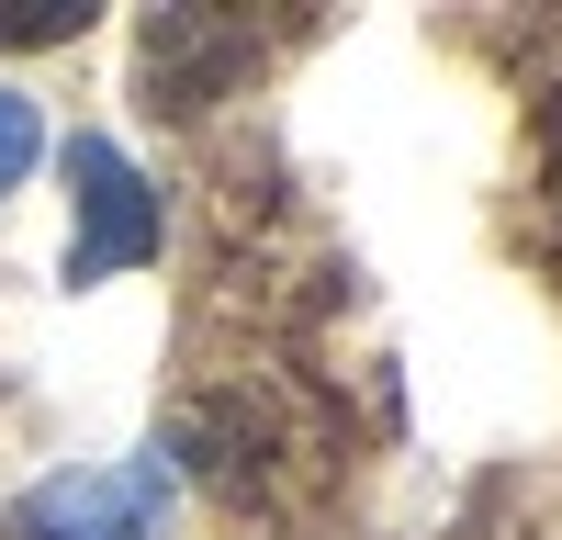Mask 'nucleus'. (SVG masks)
<instances>
[{
	"instance_id": "f257e3e1",
	"label": "nucleus",
	"mask_w": 562,
	"mask_h": 540,
	"mask_svg": "<svg viewBox=\"0 0 562 540\" xmlns=\"http://www.w3.org/2000/svg\"><path fill=\"white\" fill-rule=\"evenodd\" d=\"M0 540H169V450H135L102 473H45Z\"/></svg>"
},
{
	"instance_id": "f03ea898",
	"label": "nucleus",
	"mask_w": 562,
	"mask_h": 540,
	"mask_svg": "<svg viewBox=\"0 0 562 540\" xmlns=\"http://www.w3.org/2000/svg\"><path fill=\"white\" fill-rule=\"evenodd\" d=\"M158 259V192L113 135H68V282H113V270Z\"/></svg>"
},
{
	"instance_id": "7ed1b4c3",
	"label": "nucleus",
	"mask_w": 562,
	"mask_h": 540,
	"mask_svg": "<svg viewBox=\"0 0 562 540\" xmlns=\"http://www.w3.org/2000/svg\"><path fill=\"white\" fill-rule=\"evenodd\" d=\"M90 23V0H0V45H68Z\"/></svg>"
},
{
	"instance_id": "20e7f679",
	"label": "nucleus",
	"mask_w": 562,
	"mask_h": 540,
	"mask_svg": "<svg viewBox=\"0 0 562 540\" xmlns=\"http://www.w3.org/2000/svg\"><path fill=\"white\" fill-rule=\"evenodd\" d=\"M34 158H45V124H34V102H23V90H0V192H12Z\"/></svg>"
},
{
	"instance_id": "39448f33",
	"label": "nucleus",
	"mask_w": 562,
	"mask_h": 540,
	"mask_svg": "<svg viewBox=\"0 0 562 540\" xmlns=\"http://www.w3.org/2000/svg\"><path fill=\"white\" fill-rule=\"evenodd\" d=\"M540 169H551V192H562V79H551V102H540Z\"/></svg>"
}]
</instances>
